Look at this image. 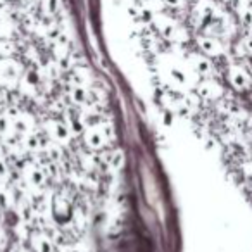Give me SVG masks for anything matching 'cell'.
I'll use <instances>...</instances> for the list:
<instances>
[{"label":"cell","instance_id":"obj_1","mask_svg":"<svg viewBox=\"0 0 252 252\" xmlns=\"http://www.w3.org/2000/svg\"><path fill=\"white\" fill-rule=\"evenodd\" d=\"M44 130L47 133L48 140L52 142L59 143L61 147L63 145H69L71 142V137H73V131L69 128V125L61 119H47L44 123Z\"/></svg>","mask_w":252,"mask_h":252},{"label":"cell","instance_id":"obj_2","mask_svg":"<svg viewBox=\"0 0 252 252\" xmlns=\"http://www.w3.org/2000/svg\"><path fill=\"white\" fill-rule=\"evenodd\" d=\"M110 137L104 125H92L83 130V142H85V145H87L88 149L95 150V152L106 149Z\"/></svg>","mask_w":252,"mask_h":252},{"label":"cell","instance_id":"obj_3","mask_svg":"<svg viewBox=\"0 0 252 252\" xmlns=\"http://www.w3.org/2000/svg\"><path fill=\"white\" fill-rule=\"evenodd\" d=\"M226 79H228L230 87L238 94H245L252 88L251 75L240 64H230L228 69H226Z\"/></svg>","mask_w":252,"mask_h":252},{"label":"cell","instance_id":"obj_4","mask_svg":"<svg viewBox=\"0 0 252 252\" xmlns=\"http://www.w3.org/2000/svg\"><path fill=\"white\" fill-rule=\"evenodd\" d=\"M23 66L14 59H0V88H11L23 78Z\"/></svg>","mask_w":252,"mask_h":252},{"label":"cell","instance_id":"obj_5","mask_svg":"<svg viewBox=\"0 0 252 252\" xmlns=\"http://www.w3.org/2000/svg\"><path fill=\"white\" fill-rule=\"evenodd\" d=\"M195 94L202 99V102H216L225 97V88L214 78H204L195 85Z\"/></svg>","mask_w":252,"mask_h":252},{"label":"cell","instance_id":"obj_6","mask_svg":"<svg viewBox=\"0 0 252 252\" xmlns=\"http://www.w3.org/2000/svg\"><path fill=\"white\" fill-rule=\"evenodd\" d=\"M11 125H12V131L16 135H19V137H28V135L36 133L35 118L30 112H24V110H14L12 112Z\"/></svg>","mask_w":252,"mask_h":252},{"label":"cell","instance_id":"obj_7","mask_svg":"<svg viewBox=\"0 0 252 252\" xmlns=\"http://www.w3.org/2000/svg\"><path fill=\"white\" fill-rule=\"evenodd\" d=\"M197 47L199 50H201V54L207 55L211 59H216V57L225 55V47H223V44H221L216 36H211V35L197 36Z\"/></svg>","mask_w":252,"mask_h":252},{"label":"cell","instance_id":"obj_8","mask_svg":"<svg viewBox=\"0 0 252 252\" xmlns=\"http://www.w3.org/2000/svg\"><path fill=\"white\" fill-rule=\"evenodd\" d=\"M23 174H24V181L30 187H35V189H42L47 183V173H45V170L33 161L24 164Z\"/></svg>","mask_w":252,"mask_h":252},{"label":"cell","instance_id":"obj_9","mask_svg":"<svg viewBox=\"0 0 252 252\" xmlns=\"http://www.w3.org/2000/svg\"><path fill=\"white\" fill-rule=\"evenodd\" d=\"M190 64L195 75L202 76V78H213L214 73V63L211 57L204 54H192L190 55Z\"/></svg>","mask_w":252,"mask_h":252},{"label":"cell","instance_id":"obj_10","mask_svg":"<svg viewBox=\"0 0 252 252\" xmlns=\"http://www.w3.org/2000/svg\"><path fill=\"white\" fill-rule=\"evenodd\" d=\"M30 249L33 252H54V242L44 232H35L30 235Z\"/></svg>","mask_w":252,"mask_h":252},{"label":"cell","instance_id":"obj_11","mask_svg":"<svg viewBox=\"0 0 252 252\" xmlns=\"http://www.w3.org/2000/svg\"><path fill=\"white\" fill-rule=\"evenodd\" d=\"M126 164V150L121 147H116L109 152V158H107V170L110 173H119V171L125 168Z\"/></svg>","mask_w":252,"mask_h":252},{"label":"cell","instance_id":"obj_12","mask_svg":"<svg viewBox=\"0 0 252 252\" xmlns=\"http://www.w3.org/2000/svg\"><path fill=\"white\" fill-rule=\"evenodd\" d=\"M156 24H158L159 32H161V35L164 36V38H168V40H176L178 38V26L173 19L161 16L156 19Z\"/></svg>","mask_w":252,"mask_h":252},{"label":"cell","instance_id":"obj_13","mask_svg":"<svg viewBox=\"0 0 252 252\" xmlns=\"http://www.w3.org/2000/svg\"><path fill=\"white\" fill-rule=\"evenodd\" d=\"M170 78L173 79V83L178 88H190V73L185 71L183 67L180 66H171L170 67Z\"/></svg>","mask_w":252,"mask_h":252},{"label":"cell","instance_id":"obj_14","mask_svg":"<svg viewBox=\"0 0 252 252\" xmlns=\"http://www.w3.org/2000/svg\"><path fill=\"white\" fill-rule=\"evenodd\" d=\"M88 99H90L88 87H81V85H71L69 87V100L75 106H85V104H88Z\"/></svg>","mask_w":252,"mask_h":252},{"label":"cell","instance_id":"obj_15","mask_svg":"<svg viewBox=\"0 0 252 252\" xmlns=\"http://www.w3.org/2000/svg\"><path fill=\"white\" fill-rule=\"evenodd\" d=\"M11 135H14L12 125H11V116H9L7 112H2V110H0V138L5 140V138H9Z\"/></svg>","mask_w":252,"mask_h":252},{"label":"cell","instance_id":"obj_16","mask_svg":"<svg viewBox=\"0 0 252 252\" xmlns=\"http://www.w3.org/2000/svg\"><path fill=\"white\" fill-rule=\"evenodd\" d=\"M44 7L48 16H55L61 11V0H45Z\"/></svg>","mask_w":252,"mask_h":252},{"label":"cell","instance_id":"obj_17","mask_svg":"<svg viewBox=\"0 0 252 252\" xmlns=\"http://www.w3.org/2000/svg\"><path fill=\"white\" fill-rule=\"evenodd\" d=\"M14 52V44L7 38H0V55L9 57V55Z\"/></svg>","mask_w":252,"mask_h":252},{"label":"cell","instance_id":"obj_18","mask_svg":"<svg viewBox=\"0 0 252 252\" xmlns=\"http://www.w3.org/2000/svg\"><path fill=\"white\" fill-rule=\"evenodd\" d=\"M9 176V164H7V159L4 156H0V181L7 180Z\"/></svg>","mask_w":252,"mask_h":252},{"label":"cell","instance_id":"obj_19","mask_svg":"<svg viewBox=\"0 0 252 252\" xmlns=\"http://www.w3.org/2000/svg\"><path fill=\"white\" fill-rule=\"evenodd\" d=\"M59 252H83L81 247H78V245H63V247L59 249Z\"/></svg>","mask_w":252,"mask_h":252},{"label":"cell","instance_id":"obj_20","mask_svg":"<svg viewBox=\"0 0 252 252\" xmlns=\"http://www.w3.org/2000/svg\"><path fill=\"white\" fill-rule=\"evenodd\" d=\"M162 4L170 5V7H180L181 4H183V0H161Z\"/></svg>","mask_w":252,"mask_h":252},{"label":"cell","instance_id":"obj_21","mask_svg":"<svg viewBox=\"0 0 252 252\" xmlns=\"http://www.w3.org/2000/svg\"><path fill=\"white\" fill-rule=\"evenodd\" d=\"M5 12H7V2H5V0H0V16L5 14Z\"/></svg>","mask_w":252,"mask_h":252},{"label":"cell","instance_id":"obj_22","mask_svg":"<svg viewBox=\"0 0 252 252\" xmlns=\"http://www.w3.org/2000/svg\"><path fill=\"white\" fill-rule=\"evenodd\" d=\"M5 244V235L4 232H2V228H0V252H2V245Z\"/></svg>","mask_w":252,"mask_h":252},{"label":"cell","instance_id":"obj_23","mask_svg":"<svg viewBox=\"0 0 252 252\" xmlns=\"http://www.w3.org/2000/svg\"><path fill=\"white\" fill-rule=\"evenodd\" d=\"M14 252H33L32 249H28V247H17Z\"/></svg>","mask_w":252,"mask_h":252},{"label":"cell","instance_id":"obj_24","mask_svg":"<svg viewBox=\"0 0 252 252\" xmlns=\"http://www.w3.org/2000/svg\"><path fill=\"white\" fill-rule=\"evenodd\" d=\"M245 9H249V11H252V0H247V2H245Z\"/></svg>","mask_w":252,"mask_h":252},{"label":"cell","instance_id":"obj_25","mask_svg":"<svg viewBox=\"0 0 252 252\" xmlns=\"http://www.w3.org/2000/svg\"><path fill=\"white\" fill-rule=\"evenodd\" d=\"M159 0H142V4H156Z\"/></svg>","mask_w":252,"mask_h":252},{"label":"cell","instance_id":"obj_26","mask_svg":"<svg viewBox=\"0 0 252 252\" xmlns=\"http://www.w3.org/2000/svg\"><path fill=\"white\" fill-rule=\"evenodd\" d=\"M2 100L4 99H2V94H0V107H2Z\"/></svg>","mask_w":252,"mask_h":252}]
</instances>
